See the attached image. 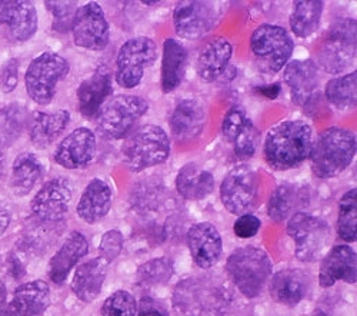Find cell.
<instances>
[{
  "instance_id": "9",
  "label": "cell",
  "mask_w": 357,
  "mask_h": 316,
  "mask_svg": "<svg viewBox=\"0 0 357 316\" xmlns=\"http://www.w3.org/2000/svg\"><path fill=\"white\" fill-rule=\"evenodd\" d=\"M177 312L185 316H220L229 305L226 291L207 279H185L177 285L173 296Z\"/></svg>"
},
{
  "instance_id": "16",
  "label": "cell",
  "mask_w": 357,
  "mask_h": 316,
  "mask_svg": "<svg viewBox=\"0 0 357 316\" xmlns=\"http://www.w3.org/2000/svg\"><path fill=\"white\" fill-rule=\"evenodd\" d=\"M96 149V135L89 128H77L62 139L53 156L65 169H82L93 160Z\"/></svg>"
},
{
  "instance_id": "33",
  "label": "cell",
  "mask_w": 357,
  "mask_h": 316,
  "mask_svg": "<svg viewBox=\"0 0 357 316\" xmlns=\"http://www.w3.org/2000/svg\"><path fill=\"white\" fill-rule=\"evenodd\" d=\"M324 3L321 0H297L293 3L290 15V29L294 36L307 39L317 32L323 15Z\"/></svg>"
},
{
  "instance_id": "34",
  "label": "cell",
  "mask_w": 357,
  "mask_h": 316,
  "mask_svg": "<svg viewBox=\"0 0 357 316\" xmlns=\"http://www.w3.org/2000/svg\"><path fill=\"white\" fill-rule=\"evenodd\" d=\"M324 96L337 110H351L357 102V72L353 70L343 76L331 79L326 83Z\"/></svg>"
},
{
  "instance_id": "47",
  "label": "cell",
  "mask_w": 357,
  "mask_h": 316,
  "mask_svg": "<svg viewBox=\"0 0 357 316\" xmlns=\"http://www.w3.org/2000/svg\"><path fill=\"white\" fill-rule=\"evenodd\" d=\"M256 92L261 96H264L266 99L269 100H275L278 99V96L280 95L282 92V88H280V83H273V84H264V86H260V88H256Z\"/></svg>"
},
{
  "instance_id": "22",
  "label": "cell",
  "mask_w": 357,
  "mask_h": 316,
  "mask_svg": "<svg viewBox=\"0 0 357 316\" xmlns=\"http://www.w3.org/2000/svg\"><path fill=\"white\" fill-rule=\"evenodd\" d=\"M269 291L278 303L294 308L299 305L310 291V275L301 268H289L276 272L271 278Z\"/></svg>"
},
{
  "instance_id": "25",
  "label": "cell",
  "mask_w": 357,
  "mask_h": 316,
  "mask_svg": "<svg viewBox=\"0 0 357 316\" xmlns=\"http://www.w3.org/2000/svg\"><path fill=\"white\" fill-rule=\"evenodd\" d=\"M89 253V241L82 232L73 231L66 238L49 262V278L53 283L62 285L77 262Z\"/></svg>"
},
{
  "instance_id": "36",
  "label": "cell",
  "mask_w": 357,
  "mask_h": 316,
  "mask_svg": "<svg viewBox=\"0 0 357 316\" xmlns=\"http://www.w3.org/2000/svg\"><path fill=\"white\" fill-rule=\"evenodd\" d=\"M302 195L296 186L293 185H280L276 188V190L272 193L269 204H267V215L276 222L282 223L287 220L296 211L297 205L301 204Z\"/></svg>"
},
{
  "instance_id": "46",
  "label": "cell",
  "mask_w": 357,
  "mask_h": 316,
  "mask_svg": "<svg viewBox=\"0 0 357 316\" xmlns=\"http://www.w3.org/2000/svg\"><path fill=\"white\" fill-rule=\"evenodd\" d=\"M136 316H169V310L160 301L143 296L137 303Z\"/></svg>"
},
{
  "instance_id": "3",
  "label": "cell",
  "mask_w": 357,
  "mask_h": 316,
  "mask_svg": "<svg viewBox=\"0 0 357 316\" xmlns=\"http://www.w3.org/2000/svg\"><path fill=\"white\" fill-rule=\"evenodd\" d=\"M273 265L269 255L253 245L233 250L226 262V272L242 295L257 298L272 278Z\"/></svg>"
},
{
  "instance_id": "44",
  "label": "cell",
  "mask_w": 357,
  "mask_h": 316,
  "mask_svg": "<svg viewBox=\"0 0 357 316\" xmlns=\"http://www.w3.org/2000/svg\"><path fill=\"white\" fill-rule=\"evenodd\" d=\"M260 227H261V220L257 216L252 213H245L236 219L233 225V232L237 238L250 239L259 234Z\"/></svg>"
},
{
  "instance_id": "17",
  "label": "cell",
  "mask_w": 357,
  "mask_h": 316,
  "mask_svg": "<svg viewBox=\"0 0 357 316\" xmlns=\"http://www.w3.org/2000/svg\"><path fill=\"white\" fill-rule=\"evenodd\" d=\"M188 246L193 262L200 269H211L219 261L223 252V242L215 225L200 222L188 231Z\"/></svg>"
},
{
  "instance_id": "14",
  "label": "cell",
  "mask_w": 357,
  "mask_h": 316,
  "mask_svg": "<svg viewBox=\"0 0 357 316\" xmlns=\"http://www.w3.org/2000/svg\"><path fill=\"white\" fill-rule=\"evenodd\" d=\"M70 31L75 45L86 50H105L110 40V27L105 10L96 2H89L76 10Z\"/></svg>"
},
{
  "instance_id": "35",
  "label": "cell",
  "mask_w": 357,
  "mask_h": 316,
  "mask_svg": "<svg viewBox=\"0 0 357 316\" xmlns=\"http://www.w3.org/2000/svg\"><path fill=\"white\" fill-rule=\"evenodd\" d=\"M31 114L24 106L12 103L0 109V151L8 148L20 137L27 128Z\"/></svg>"
},
{
  "instance_id": "21",
  "label": "cell",
  "mask_w": 357,
  "mask_h": 316,
  "mask_svg": "<svg viewBox=\"0 0 357 316\" xmlns=\"http://www.w3.org/2000/svg\"><path fill=\"white\" fill-rule=\"evenodd\" d=\"M112 72L106 66H99L91 76L84 79L76 91L77 106L82 116L93 119L112 95Z\"/></svg>"
},
{
  "instance_id": "38",
  "label": "cell",
  "mask_w": 357,
  "mask_h": 316,
  "mask_svg": "<svg viewBox=\"0 0 357 316\" xmlns=\"http://www.w3.org/2000/svg\"><path fill=\"white\" fill-rule=\"evenodd\" d=\"M173 262L169 257H156L139 266L136 282L142 288H156L169 282L173 275Z\"/></svg>"
},
{
  "instance_id": "13",
  "label": "cell",
  "mask_w": 357,
  "mask_h": 316,
  "mask_svg": "<svg viewBox=\"0 0 357 316\" xmlns=\"http://www.w3.org/2000/svg\"><path fill=\"white\" fill-rule=\"evenodd\" d=\"M260 179L256 169L242 163L234 166L220 185V200L227 212L245 215L259 196Z\"/></svg>"
},
{
  "instance_id": "23",
  "label": "cell",
  "mask_w": 357,
  "mask_h": 316,
  "mask_svg": "<svg viewBox=\"0 0 357 316\" xmlns=\"http://www.w3.org/2000/svg\"><path fill=\"white\" fill-rule=\"evenodd\" d=\"M206 119V107L200 100L195 98L183 99L176 105L170 114V132L178 142L195 140L203 132Z\"/></svg>"
},
{
  "instance_id": "31",
  "label": "cell",
  "mask_w": 357,
  "mask_h": 316,
  "mask_svg": "<svg viewBox=\"0 0 357 316\" xmlns=\"http://www.w3.org/2000/svg\"><path fill=\"white\" fill-rule=\"evenodd\" d=\"M176 189L186 200H202L215 189V176L200 165L186 163L176 176Z\"/></svg>"
},
{
  "instance_id": "5",
  "label": "cell",
  "mask_w": 357,
  "mask_h": 316,
  "mask_svg": "<svg viewBox=\"0 0 357 316\" xmlns=\"http://www.w3.org/2000/svg\"><path fill=\"white\" fill-rule=\"evenodd\" d=\"M356 57V20L339 19L327 31L317 47V66L331 75L347 70Z\"/></svg>"
},
{
  "instance_id": "42",
  "label": "cell",
  "mask_w": 357,
  "mask_h": 316,
  "mask_svg": "<svg viewBox=\"0 0 357 316\" xmlns=\"http://www.w3.org/2000/svg\"><path fill=\"white\" fill-rule=\"evenodd\" d=\"M259 132L255 128L253 122L249 121L242 133L233 142L234 155L239 159H250L256 153Z\"/></svg>"
},
{
  "instance_id": "29",
  "label": "cell",
  "mask_w": 357,
  "mask_h": 316,
  "mask_svg": "<svg viewBox=\"0 0 357 316\" xmlns=\"http://www.w3.org/2000/svg\"><path fill=\"white\" fill-rule=\"evenodd\" d=\"M70 122L68 110H57L54 113L35 112L27 123L29 137L38 149H45L62 135Z\"/></svg>"
},
{
  "instance_id": "6",
  "label": "cell",
  "mask_w": 357,
  "mask_h": 316,
  "mask_svg": "<svg viewBox=\"0 0 357 316\" xmlns=\"http://www.w3.org/2000/svg\"><path fill=\"white\" fill-rule=\"evenodd\" d=\"M149 110L146 99L136 95H119L100 107L96 114L98 132L110 140L126 137L136 122Z\"/></svg>"
},
{
  "instance_id": "48",
  "label": "cell",
  "mask_w": 357,
  "mask_h": 316,
  "mask_svg": "<svg viewBox=\"0 0 357 316\" xmlns=\"http://www.w3.org/2000/svg\"><path fill=\"white\" fill-rule=\"evenodd\" d=\"M9 225H10V213L2 204H0V236L6 232Z\"/></svg>"
},
{
  "instance_id": "10",
  "label": "cell",
  "mask_w": 357,
  "mask_h": 316,
  "mask_svg": "<svg viewBox=\"0 0 357 316\" xmlns=\"http://www.w3.org/2000/svg\"><path fill=\"white\" fill-rule=\"evenodd\" d=\"M70 70L69 62L54 52H45L29 65L24 76L27 95L40 106L52 103L56 88Z\"/></svg>"
},
{
  "instance_id": "43",
  "label": "cell",
  "mask_w": 357,
  "mask_h": 316,
  "mask_svg": "<svg viewBox=\"0 0 357 316\" xmlns=\"http://www.w3.org/2000/svg\"><path fill=\"white\" fill-rule=\"evenodd\" d=\"M123 245H125V239L122 232L117 231V229H110V231L105 232V235L102 236V241L99 245L100 257L107 264L114 262L119 257V255L122 253Z\"/></svg>"
},
{
  "instance_id": "51",
  "label": "cell",
  "mask_w": 357,
  "mask_h": 316,
  "mask_svg": "<svg viewBox=\"0 0 357 316\" xmlns=\"http://www.w3.org/2000/svg\"><path fill=\"white\" fill-rule=\"evenodd\" d=\"M3 170H5V158H3L2 151H0V179H2V176H3Z\"/></svg>"
},
{
  "instance_id": "8",
  "label": "cell",
  "mask_w": 357,
  "mask_h": 316,
  "mask_svg": "<svg viewBox=\"0 0 357 316\" xmlns=\"http://www.w3.org/2000/svg\"><path fill=\"white\" fill-rule=\"evenodd\" d=\"M287 234L294 242L297 259L302 262H316L323 257L332 239L331 225L306 212H296L289 218Z\"/></svg>"
},
{
  "instance_id": "7",
  "label": "cell",
  "mask_w": 357,
  "mask_h": 316,
  "mask_svg": "<svg viewBox=\"0 0 357 316\" xmlns=\"http://www.w3.org/2000/svg\"><path fill=\"white\" fill-rule=\"evenodd\" d=\"M250 49L261 72L273 75L290 61L294 42L284 27L264 23L255 29L250 36Z\"/></svg>"
},
{
  "instance_id": "26",
  "label": "cell",
  "mask_w": 357,
  "mask_h": 316,
  "mask_svg": "<svg viewBox=\"0 0 357 316\" xmlns=\"http://www.w3.org/2000/svg\"><path fill=\"white\" fill-rule=\"evenodd\" d=\"M109 264L100 256L79 265L72 280V291L77 299L92 303L100 295L107 276Z\"/></svg>"
},
{
  "instance_id": "39",
  "label": "cell",
  "mask_w": 357,
  "mask_h": 316,
  "mask_svg": "<svg viewBox=\"0 0 357 316\" xmlns=\"http://www.w3.org/2000/svg\"><path fill=\"white\" fill-rule=\"evenodd\" d=\"M137 301L128 291H116L102 305V316H136Z\"/></svg>"
},
{
  "instance_id": "2",
  "label": "cell",
  "mask_w": 357,
  "mask_h": 316,
  "mask_svg": "<svg viewBox=\"0 0 357 316\" xmlns=\"http://www.w3.org/2000/svg\"><path fill=\"white\" fill-rule=\"evenodd\" d=\"M356 133L343 128H329L313 142L309 155L313 175L319 179H332L351 165L356 156Z\"/></svg>"
},
{
  "instance_id": "20",
  "label": "cell",
  "mask_w": 357,
  "mask_h": 316,
  "mask_svg": "<svg viewBox=\"0 0 357 316\" xmlns=\"http://www.w3.org/2000/svg\"><path fill=\"white\" fill-rule=\"evenodd\" d=\"M0 26L8 29L12 39L26 42L38 31V12L33 3L24 0L0 2Z\"/></svg>"
},
{
  "instance_id": "27",
  "label": "cell",
  "mask_w": 357,
  "mask_h": 316,
  "mask_svg": "<svg viewBox=\"0 0 357 316\" xmlns=\"http://www.w3.org/2000/svg\"><path fill=\"white\" fill-rule=\"evenodd\" d=\"M113 204L112 188L107 182L100 178H96L87 183L84 188L76 212L82 220L89 225L98 223L109 213Z\"/></svg>"
},
{
  "instance_id": "45",
  "label": "cell",
  "mask_w": 357,
  "mask_h": 316,
  "mask_svg": "<svg viewBox=\"0 0 357 316\" xmlns=\"http://www.w3.org/2000/svg\"><path fill=\"white\" fill-rule=\"evenodd\" d=\"M19 82V61L9 59L0 73V88L5 93H10L16 89Z\"/></svg>"
},
{
  "instance_id": "15",
  "label": "cell",
  "mask_w": 357,
  "mask_h": 316,
  "mask_svg": "<svg viewBox=\"0 0 357 316\" xmlns=\"http://www.w3.org/2000/svg\"><path fill=\"white\" fill-rule=\"evenodd\" d=\"M72 202V186L68 179L59 176L47 181L35 195L31 211L38 222L57 225L65 220Z\"/></svg>"
},
{
  "instance_id": "30",
  "label": "cell",
  "mask_w": 357,
  "mask_h": 316,
  "mask_svg": "<svg viewBox=\"0 0 357 316\" xmlns=\"http://www.w3.org/2000/svg\"><path fill=\"white\" fill-rule=\"evenodd\" d=\"M188 66V52L176 39H166L163 43L160 86L163 93L174 92L185 79Z\"/></svg>"
},
{
  "instance_id": "41",
  "label": "cell",
  "mask_w": 357,
  "mask_h": 316,
  "mask_svg": "<svg viewBox=\"0 0 357 316\" xmlns=\"http://www.w3.org/2000/svg\"><path fill=\"white\" fill-rule=\"evenodd\" d=\"M250 119L246 116V112L242 106L233 105L225 114L223 122H222V135L223 137L233 143L236 137L242 133L245 126L248 125Z\"/></svg>"
},
{
  "instance_id": "40",
  "label": "cell",
  "mask_w": 357,
  "mask_h": 316,
  "mask_svg": "<svg viewBox=\"0 0 357 316\" xmlns=\"http://www.w3.org/2000/svg\"><path fill=\"white\" fill-rule=\"evenodd\" d=\"M53 15V29L57 32L66 33L72 29L73 17L77 10V2H45Z\"/></svg>"
},
{
  "instance_id": "32",
  "label": "cell",
  "mask_w": 357,
  "mask_h": 316,
  "mask_svg": "<svg viewBox=\"0 0 357 316\" xmlns=\"http://www.w3.org/2000/svg\"><path fill=\"white\" fill-rule=\"evenodd\" d=\"M45 166L42 160L32 152L20 153L12 166L10 186L15 195L24 196L31 192L43 175Z\"/></svg>"
},
{
  "instance_id": "18",
  "label": "cell",
  "mask_w": 357,
  "mask_h": 316,
  "mask_svg": "<svg viewBox=\"0 0 357 316\" xmlns=\"http://www.w3.org/2000/svg\"><path fill=\"white\" fill-rule=\"evenodd\" d=\"M283 79L296 105L306 106L319 93V68L312 59L289 62Z\"/></svg>"
},
{
  "instance_id": "19",
  "label": "cell",
  "mask_w": 357,
  "mask_h": 316,
  "mask_svg": "<svg viewBox=\"0 0 357 316\" xmlns=\"http://www.w3.org/2000/svg\"><path fill=\"white\" fill-rule=\"evenodd\" d=\"M339 280L346 283H356L357 280L356 252L347 245L333 246L323 256L320 264L319 285L321 288H332Z\"/></svg>"
},
{
  "instance_id": "1",
  "label": "cell",
  "mask_w": 357,
  "mask_h": 316,
  "mask_svg": "<svg viewBox=\"0 0 357 316\" xmlns=\"http://www.w3.org/2000/svg\"><path fill=\"white\" fill-rule=\"evenodd\" d=\"M313 130L303 121H283L266 135L263 155L275 170H289L302 165L310 155Z\"/></svg>"
},
{
  "instance_id": "4",
  "label": "cell",
  "mask_w": 357,
  "mask_h": 316,
  "mask_svg": "<svg viewBox=\"0 0 357 316\" xmlns=\"http://www.w3.org/2000/svg\"><path fill=\"white\" fill-rule=\"evenodd\" d=\"M170 151V137L158 125H143L130 132L121 149L125 165L135 174L166 162Z\"/></svg>"
},
{
  "instance_id": "28",
  "label": "cell",
  "mask_w": 357,
  "mask_h": 316,
  "mask_svg": "<svg viewBox=\"0 0 357 316\" xmlns=\"http://www.w3.org/2000/svg\"><path fill=\"white\" fill-rule=\"evenodd\" d=\"M233 56V46L226 38H215L200 50L196 62V72L204 82L218 80L227 69Z\"/></svg>"
},
{
  "instance_id": "12",
  "label": "cell",
  "mask_w": 357,
  "mask_h": 316,
  "mask_svg": "<svg viewBox=\"0 0 357 316\" xmlns=\"http://www.w3.org/2000/svg\"><path fill=\"white\" fill-rule=\"evenodd\" d=\"M220 16V6L215 2H202V0L177 2L173 10L176 35L185 40L202 39L213 31Z\"/></svg>"
},
{
  "instance_id": "50",
  "label": "cell",
  "mask_w": 357,
  "mask_h": 316,
  "mask_svg": "<svg viewBox=\"0 0 357 316\" xmlns=\"http://www.w3.org/2000/svg\"><path fill=\"white\" fill-rule=\"evenodd\" d=\"M305 316H327V313L323 310V309H314V310H312L310 313H307V315H305Z\"/></svg>"
},
{
  "instance_id": "37",
  "label": "cell",
  "mask_w": 357,
  "mask_h": 316,
  "mask_svg": "<svg viewBox=\"0 0 357 316\" xmlns=\"http://www.w3.org/2000/svg\"><path fill=\"white\" fill-rule=\"evenodd\" d=\"M337 234L347 242L357 239V190L356 188L347 190L339 202L337 215Z\"/></svg>"
},
{
  "instance_id": "11",
  "label": "cell",
  "mask_w": 357,
  "mask_h": 316,
  "mask_svg": "<svg viewBox=\"0 0 357 316\" xmlns=\"http://www.w3.org/2000/svg\"><path fill=\"white\" fill-rule=\"evenodd\" d=\"M158 57V46L153 39L136 36L126 40L116 57L114 79L125 89H133L142 82L144 69L151 68Z\"/></svg>"
},
{
  "instance_id": "49",
  "label": "cell",
  "mask_w": 357,
  "mask_h": 316,
  "mask_svg": "<svg viewBox=\"0 0 357 316\" xmlns=\"http://www.w3.org/2000/svg\"><path fill=\"white\" fill-rule=\"evenodd\" d=\"M8 308V291L5 283L0 280V316H6Z\"/></svg>"
},
{
  "instance_id": "24",
  "label": "cell",
  "mask_w": 357,
  "mask_h": 316,
  "mask_svg": "<svg viewBox=\"0 0 357 316\" xmlns=\"http://www.w3.org/2000/svg\"><path fill=\"white\" fill-rule=\"evenodd\" d=\"M50 305V288L45 280L22 283L8 303L6 316H42Z\"/></svg>"
}]
</instances>
